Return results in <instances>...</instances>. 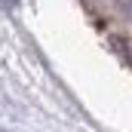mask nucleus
<instances>
[{
	"label": "nucleus",
	"instance_id": "nucleus-2",
	"mask_svg": "<svg viewBox=\"0 0 132 132\" xmlns=\"http://www.w3.org/2000/svg\"><path fill=\"white\" fill-rule=\"evenodd\" d=\"M9 3H12V6H15V3H19V0H9Z\"/></svg>",
	"mask_w": 132,
	"mask_h": 132
},
{
	"label": "nucleus",
	"instance_id": "nucleus-1",
	"mask_svg": "<svg viewBox=\"0 0 132 132\" xmlns=\"http://www.w3.org/2000/svg\"><path fill=\"white\" fill-rule=\"evenodd\" d=\"M120 9H123V15L132 22V0H123V3H120Z\"/></svg>",
	"mask_w": 132,
	"mask_h": 132
}]
</instances>
